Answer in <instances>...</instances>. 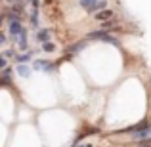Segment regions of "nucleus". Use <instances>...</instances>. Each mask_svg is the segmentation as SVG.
Masks as SVG:
<instances>
[{
  "label": "nucleus",
  "mask_w": 151,
  "mask_h": 147,
  "mask_svg": "<svg viewBox=\"0 0 151 147\" xmlns=\"http://www.w3.org/2000/svg\"><path fill=\"white\" fill-rule=\"evenodd\" d=\"M88 38H90V40H101V42H109V44H117L115 37H111V34L105 33V31H96V33H90Z\"/></svg>",
  "instance_id": "nucleus-3"
},
{
  "label": "nucleus",
  "mask_w": 151,
  "mask_h": 147,
  "mask_svg": "<svg viewBox=\"0 0 151 147\" xmlns=\"http://www.w3.org/2000/svg\"><path fill=\"white\" fill-rule=\"evenodd\" d=\"M31 57H33V52H27V54L17 55V61L19 63H27V61H31Z\"/></svg>",
  "instance_id": "nucleus-12"
},
{
  "label": "nucleus",
  "mask_w": 151,
  "mask_h": 147,
  "mask_svg": "<svg viewBox=\"0 0 151 147\" xmlns=\"http://www.w3.org/2000/svg\"><path fill=\"white\" fill-rule=\"evenodd\" d=\"M84 46H86V42H78V44H75L73 48H69V55H75L77 52H81L82 48H84Z\"/></svg>",
  "instance_id": "nucleus-11"
},
{
  "label": "nucleus",
  "mask_w": 151,
  "mask_h": 147,
  "mask_svg": "<svg viewBox=\"0 0 151 147\" xmlns=\"http://www.w3.org/2000/svg\"><path fill=\"white\" fill-rule=\"evenodd\" d=\"M138 147H151V138H147V140H142V141H138Z\"/></svg>",
  "instance_id": "nucleus-14"
},
{
  "label": "nucleus",
  "mask_w": 151,
  "mask_h": 147,
  "mask_svg": "<svg viewBox=\"0 0 151 147\" xmlns=\"http://www.w3.org/2000/svg\"><path fill=\"white\" fill-rule=\"evenodd\" d=\"M15 73L19 75V77H23V78H27V77H31V73H33V69H31L27 63H19L17 67H15Z\"/></svg>",
  "instance_id": "nucleus-6"
},
{
  "label": "nucleus",
  "mask_w": 151,
  "mask_h": 147,
  "mask_svg": "<svg viewBox=\"0 0 151 147\" xmlns=\"http://www.w3.org/2000/svg\"><path fill=\"white\" fill-rule=\"evenodd\" d=\"M128 134H132L134 140L142 141V140H147V138H151V126H140V128H130L126 130Z\"/></svg>",
  "instance_id": "nucleus-2"
},
{
  "label": "nucleus",
  "mask_w": 151,
  "mask_h": 147,
  "mask_svg": "<svg viewBox=\"0 0 151 147\" xmlns=\"http://www.w3.org/2000/svg\"><path fill=\"white\" fill-rule=\"evenodd\" d=\"M42 50H44V52H54L55 46L52 44V42H46V44H42Z\"/></svg>",
  "instance_id": "nucleus-13"
},
{
  "label": "nucleus",
  "mask_w": 151,
  "mask_h": 147,
  "mask_svg": "<svg viewBox=\"0 0 151 147\" xmlns=\"http://www.w3.org/2000/svg\"><path fill=\"white\" fill-rule=\"evenodd\" d=\"M50 37H52L50 29H40V31L37 33V42H40V44H46V42H50Z\"/></svg>",
  "instance_id": "nucleus-7"
},
{
  "label": "nucleus",
  "mask_w": 151,
  "mask_h": 147,
  "mask_svg": "<svg viewBox=\"0 0 151 147\" xmlns=\"http://www.w3.org/2000/svg\"><path fill=\"white\" fill-rule=\"evenodd\" d=\"M8 2H15V0H8Z\"/></svg>",
  "instance_id": "nucleus-20"
},
{
  "label": "nucleus",
  "mask_w": 151,
  "mask_h": 147,
  "mask_svg": "<svg viewBox=\"0 0 151 147\" xmlns=\"http://www.w3.org/2000/svg\"><path fill=\"white\" fill-rule=\"evenodd\" d=\"M15 42H17L19 50H27V31H25V29H23L21 33L15 37Z\"/></svg>",
  "instance_id": "nucleus-8"
},
{
  "label": "nucleus",
  "mask_w": 151,
  "mask_h": 147,
  "mask_svg": "<svg viewBox=\"0 0 151 147\" xmlns=\"http://www.w3.org/2000/svg\"><path fill=\"white\" fill-rule=\"evenodd\" d=\"M78 147H92V145H78Z\"/></svg>",
  "instance_id": "nucleus-18"
},
{
  "label": "nucleus",
  "mask_w": 151,
  "mask_h": 147,
  "mask_svg": "<svg viewBox=\"0 0 151 147\" xmlns=\"http://www.w3.org/2000/svg\"><path fill=\"white\" fill-rule=\"evenodd\" d=\"M6 67H8V59L6 57H4V55H0V69H6Z\"/></svg>",
  "instance_id": "nucleus-15"
},
{
  "label": "nucleus",
  "mask_w": 151,
  "mask_h": 147,
  "mask_svg": "<svg viewBox=\"0 0 151 147\" xmlns=\"http://www.w3.org/2000/svg\"><path fill=\"white\" fill-rule=\"evenodd\" d=\"M54 63L52 61H46V59H37V61L33 63V69H37V71H44V73H52L54 71Z\"/></svg>",
  "instance_id": "nucleus-4"
},
{
  "label": "nucleus",
  "mask_w": 151,
  "mask_h": 147,
  "mask_svg": "<svg viewBox=\"0 0 151 147\" xmlns=\"http://www.w3.org/2000/svg\"><path fill=\"white\" fill-rule=\"evenodd\" d=\"M6 40H8V38H6V34H4V33H0V46H2Z\"/></svg>",
  "instance_id": "nucleus-17"
},
{
  "label": "nucleus",
  "mask_w": 151,
  "mask_h": 147,
  "mask_svg": "<svg viewBox=\"0 0 151 147\" xmlns=\"http://www.w3.org/2000/svg\"><path fill=\"white\" fill-rule=\"evenodd\" d=\"M81 8H84L86 11H101L105 10V0H78Z\"/></svg>",
  "instance_id": "nucleus-1"
},
{
  "label": "nucleus",
  "mask_w": 151,
  "mask_h": 147,
  "mask_svg": "<svg viewBox=\"0 0 151 147\" xmlns=\"http://www.w3.org/2000/svg\"><path fill=\"white\" fill-rule=\"evenodd\" d=\"M8 31H10V34H12V37H17V34L23 31L21 19H10V23H8Z\"/></svg>",
  "instance_id": "nucleus-5"
},
{
  "label": "nucleus",
  "mask_w": 151,
  "mask_h": 147,
  "mask_svg": "<svg viewBox=\"0 0 151 147\" xmlns=\"http://www.w3.org/2000/svg\"><path fill=\"white\" fill-rule=\"evenodd\" d=\"M96 19L98 21H109V19H113V11L111 10H101V11H98L96 14Z\"/></svg>",
  "instance_id": "nucleus-9"
},
{
  "label": "nucleus",
  "mask_w": 151,
  "mask_h": 147,
  "mask_svg": "<svg viewBox=\"0 0 151 147\" xmlns=\"http://www.w3.org/2000/svg\"><path fill=\"white\" fill-rule=\"evenodd\" d=\"M2 55H4V57L8 59V57H14V55H15V52H14V50H6V52H4Z\"/></svg>",
  "instance_id": "nucleus-16"
},
{
  "label": "nucleus",
  "mask_w": 151,
  "mask_h": 147,
  "mask_svg": "<svg viewBox=\"0 0 151 147\" xmlns=\"http://www.w3.org/2000/svg\"><path fill=\"white\" fill-rule=\"evenodd\" d=\"M2 19H4V17H2V15H0V25H2Z\"/></svg>",
  "instance_id": "nucleus-19"
},
{
  "label": "nucleus",
  "mask_w": 151,
  "mask_h": 147,
  "mask_svg": "<svg viewBox=\"0 0 151 147\" xmlns=\"http://www.w3.org/2000/svg\"><path fill=\"white\" fill-rule=\"evenodd\" d=\"M117 27H119V21H117V19H109V21H103L101 23V29H117Z\"/></svg>",
  "instance_id": "nucleus-10"
}]
</instances>
